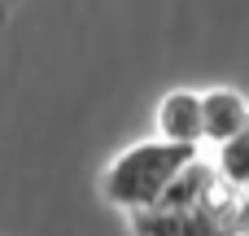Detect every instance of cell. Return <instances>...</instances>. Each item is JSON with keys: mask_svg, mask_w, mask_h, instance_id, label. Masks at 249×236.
I'll return each instance as SVG.
<instances>
[{"mask_svg": "<svg viewBox=\"0 0 249 236\" xmlns=\"http://www.w3.org/2000/svg\"><path fill=\"white\" fill-rule=\"evenodd\" d=\"M214 149H219V153H214V171H219V180L232 184V188H241V193H249V127L241 131V136L214 145Z\"/></svg>", "mask_w": 249, "mask_h": 236, "instance_id": "277c9868", "label": "cell"}, {"mask_svg": "<svg viewBox=\"0 0 249 236\" xmlns=\"http://www.w3.org/2000/svg\"><path fill=\"white\" fill-rule=\"evenodd\" d=\"M201 114H206V145H223L249 127V101L236 88L201 92Z\"/></svg>", "mask_w": 249, "mask_h": 236, "instance_id": "3957f363", "label": "cell"}, {"mask_svg": "<svg viewBox=\"0 0 249 236\" xmlns=\"http://www.w3.org/2000/svg\"><path fill=\"white\" fill-rule=\"evenodd\" d=\"M197 158L193 145H175V140H136L131 149H123L105 175H101V197L127 215H144L153 210L171 184L188 171V162Z\"/></svg>", "mask_w": 249, "mask_h": 236, "instance_id": "6da1fadb", "label": "cell"}, {"mask_svg": "<svg viewBox=\"0 0 249 236\" xmlns=\"http://www.w3.org/2000/svg\"><path fill=\"white\" fill-rule=\"evenodd\" d=\"M158 136L175 140V145H206V114H201V92L193 88H175L158 101Z\"/></svg>", "mask_w": 249, "mask_h": 236, "instance_id": "7a4b0ae2", "label": "cell"}]
</instances>
